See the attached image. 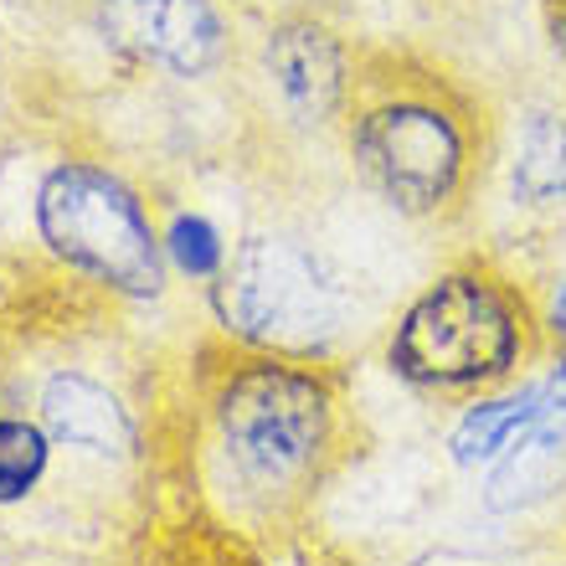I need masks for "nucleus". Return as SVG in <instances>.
<instances>
[{
  "instance_id": "nucleus-1",
  "label": "nucleus",
  "mask_w": 566,
  "mask_h": 566,
  "mask_svg": "<svg viewBox=\"0 0 566 566\" xmlns=\"http://www.w3.org/2000/svg\"><path fill=\"white\" fill-rule=\"evenodd\" d=\"M222 490L258 525H294L356 453V407L329 360H227L207 397Z\"/></svg>"
},
{
  "instance_id": "nucleus-2",
  "label": "nucleus",
  "mask_w": 566,
  "mask_h": 566,
  "mask_svg": "<svg viewBox=\"0 0 566 566\" xmlns=\"http://www.w3.org/2000/svg\"><path fill=\"white\" fill-rule=\"evenodd\" d=\"M340 139L360 186L422 227L469 217L494 165L490 108L438 67L397 57H376L356 73Z\"/></svg>"
},
{
  "instance_id": "nucleus-3",
  "label": "nucleus",
  "mask_w": 566,
  "mask_h": 566,
  "mask_svg": "<svg viewBox=\"0 0 566 566\" xmlns=\"http://www.w3.org/2000/svg\"><path fill=\"white\" fill-rule=\"evenodd\" d=\"M387 371L432 402H474L546 366L541 289L490 253H463L407 298L381 345Z\"/></svg>"
},
{
  "instance_id": "nucleus-4",
  "label": "nucleus",
  "mask_w": 566,
  "mask_h": 566,
  "mask_svg": "<svg viewBox=\"0 0 566 566\" xmlns=\"http://www.w3.org/2000/svg\"><path fill=\"white\" fill-rule=\"evenodd\" d=\"M350 283L319 248L289 232H258L211 279L217 325L258 356L325 360L350 325Z\"/></svg>"
},
{
  "instance_id": "nucleus-5",
  "label": "nucleus",
  "mask_w": 566,
  "mask_h": 566,
  "mask_svg": "<svg viewBox=\"0 0 566 566\" xmlns=\"http://www.w3.org/2000/svg\"><path fill=\"white\" fill-rule=\"evenodd\" d=\"M36 232L46 253L124 298L165 289V242L139 191L98 160H57L36 186Z\"/></svg>"
},
{
  "instance_id": "nucleus-6",
  "label": "nucleus",
  "mask_w": 566,
  "mask_h": 566,
  "mask_svg": "<svg viewBox=\"0 0 566 566\" xmlns=\"http://www.w3.org/2000/svg\"><path fill=\"white\" fill-rule=\"evenodd\" d=\"M356 73L345 36L319 15H283L263 36V77L298 135H345Z\"/></svg>"
},
{
  "instance_id": "nucleus-7",
  "label": "nucleus",
  "mask_w": 566,
  "mask_h": 566,
  "mask_svg": "<svg viewBox=\"0 0 566 566\" xmlns=\"http://www.w3.org/2000/svg\"><path fill=\"white\" fill-rule=\"evenodd\" d=\"M108 52L176 77L211 73L227 52V21L211 0H93Z\"/></svg>"
},
{
  "instance_id": "nucleus-8",
  "label": "nucleus",
  "mask_w": 566,
  "mask_h": 566,
  "mask_svg": "<svg viewBox=\"0 0 566 566\" xmlns=\"http://www.w3.org/2000/svg\"><path fill=\"white\" fill-rule=\"evenodd\" d=\"M42 428L52 443L93 453V459H129L135 453V418L129 407L83 371H57L42 387Z\"/></svg>"
},
{
  "instance_id": "nucleus-9",
  "label": "nucleus",
  "mask_w": 566,
  "mask_h": 566,
  "mask_svg": "<svg viewBox=\"0 0 566 566\" xmlns=\"http://www.w3.org/2000/svg\"><path fill=\"white\" fill-rule=\"evenodd\" d=\"M546 418H556V407L536 371V376H525V381H515V387H500L490 397L463 402L459 422L448 432V459L459 463V469H490V463L505 459L510 448Z\"/></svg>"
},
{
  "instance_id": "nucleus-10",
  "label": "nucleus",
  "mask_w": 566,
  "mask_h": 566,
  "mask_svg": "<svg viewBox=\"0 0 566 566\" xmlns=\"http://www.w3.org/2000/svg\"><path fill=\"white\" fill-rule=\"evenodd\" d=\"M566 494V418H546L525 432L484 479V510L490 515H521Z\"/></svg>"
},
{
  "instance_id": "nucleus-11",
  "label": "nucleus",
  "mask_w": 566,
  "mask_h": 566,
  "mask_svg": "<svg viewBox=\"0 0 566 566\" xmlns=\"http://www.w3.org/2000/svg\"><path fill=\"white\" fill-rule=\"evenodd\" d=\"M510 196L515 207H562L566 201V108L536 104L521 114L515 155H510Z\"/></svg>"
},
{
  "instance_id": "nucleus-12",
  "label": "nucleus",
  "mask_w": 566,
  "mask_h": 566,
  "mask_svg": "<svg viewBox=\"0 0 566 566\" xmlns=\"http://www.w3.org/2000/svg\"><path fill=\"white\" fill-rule=\"evenodd\" d=\"M46 463H52V438L46 428L27 418H0V510L21 505L36 484H42Z\"/></svg>"
},
{
  "instance_id": "nucleus-13",
  "label": "nucleus",
  "mask_w": 566,
  "mask_h": 566,
  "mask_svg": "<svg viewBox=\"0 0 566 566\" xmlns=\"http://www.w3.org/2000/svg\"><path fill=\"white\" fill-rule=\"evenodd\" d=\"M160 242H165V258H170L180 273H191V279H217L227 263L222 232H217L207 217H196V211H180Z\"/></svg>"
},
{
  "instance_id": "nucleus-14",
  "label": "nucleus",
  "mask_w": 566,
  "mask_h": 566,
  "mask_svg": "<svg viewBox=\"0 0 566 566\" xmlns=\"http://www.w3.org/2000/svg\"><path fill=\"white\" fill-rule=\"evenodd\" d=\"M541 325H546V360H566V279L541 289Z\"/></svg>"
},
{
  "instance_id": "nucleus-15",
  "label": "nucleus",
  "mask_w": 566,
  "mask_h": 566,
  "mask_svg": "<svg viewBox=\"0 0 566 566\" xmlns=\"http://www.w3.org/2000/svg\"><path fill=\"white\" fill-rule=\"evenodd\" d=\"M552 46L566 62V0H552Z\"/></svg>"
}]
</instances>
